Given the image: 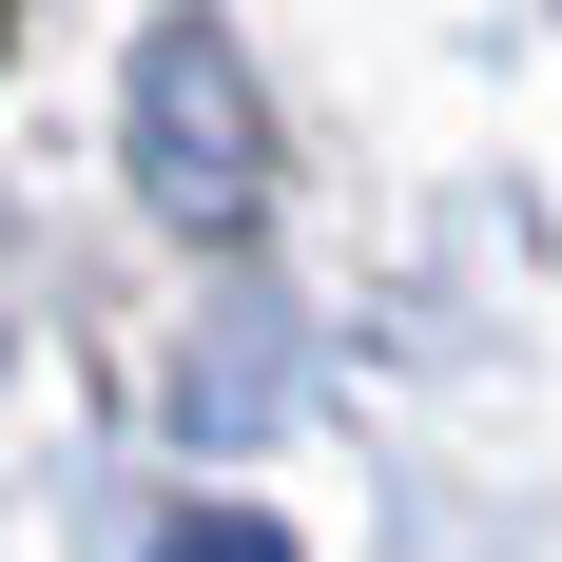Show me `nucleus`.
<instances>
[{
    "label": "nucleus",
    "mask_w": 562,
    "mask_h": 562,
    "mask_svg": "<svg viewBox=\"0 0 562 562\" xmlns=\"http://www.w3.org/2000/svg\"><path fill=\"white\" fill-rule=\"evenodd\" d=\"M136 156H156L175 214H233V194H252V98H233L214 40H156V58H136Z\"/></svg>",
    "instance_id": "nucleus-1"
},
{
    "label": "nucleus",
    "mask_w": 562,
    "mask_h": 562,
    "mask_svg": "<svg viewBox=\"0 0 562 562\" xmlns=\"http://www.w3.org/2000/svg\"><path fill=\"white\" fill-rule=\"evenodd\" d=\"M156 562H291V543H272V524H175Z\"/></svg>",
    "instance_id": "nucleus-2"
}]
</instances>
